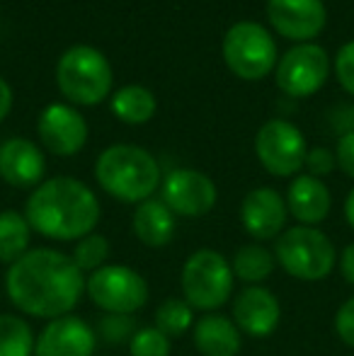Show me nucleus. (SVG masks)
I'll use <instances>...</instances> for the list:
<instances>
[{"instance_id":"nucleus-5","label":"nucleus","mask_w":354,"mask_h":356,"mask_svg":"<svg viewBox=\"0 0 354 356\" xmlns=\"http://www.w3.org/2000/svg\"><path fill=\"white\" fill-rule=\"evenodd\" d=\"M112 66L102 51L78 44L61 54L56 63V85L61 95L73 104L92 107L112 92Z\"/></svg>"},{"instance_id":"nucleus-29","label":"nucleus","mask_w":354,"mask_h":356,"mask_svg":"<svg viewBox=\"0 0 354 356\" xmlns=\"http://www.w3.org/2000/svg\"><path fill=\"white\" fill-rule=\"evenodd\" d=\"M337 160H335V153L328 148H323V145H318V148H311L306 153V163H303V168H308V175H313V177H325V175H330L332 170H335Z\"/></svg>"},{"instance_id":"nucleus-21","label":"nucleus","mask_w":354,"mask_h":356,"mask_svg":"<svg viewBox=\"0 0 354 356\" xmlns=\"http://www.w3.org/2000/svg\"><path fill=\"white\" fill-rule=\"evenodd\" d=\"M158 109L156 95L143 85H124L114 92L112 97V112L117 119H122L124 124H146L148 119H153Z\"/></svg>"},{"instance_id":"nucleus-12","label":"nucleus","mask_w":354,"mask_h":356,"mask_svg":"<svg viewBox=\"0 0 354 356\" xmlns=\"http://www.w3.org/2000/svg\"><path fill=\"white\" fill-rule=\"evenodd\" d=\"M37 134L44 148L54 155H76L88 141V124L71 104L54 102L39 114Z\"/></svg>"},{"instance_id":"nucleus-2","label":"nucleus","mask_w":354,"mask_h":356,"mask_svg":"<svg viewBox=\"0 0 354 356\" xmlns=\"http://www.w3.org/2000/svg\"><path fill=\"white\" fill-rule=\"evenodd\" d=\"M99 199L76 177H54L34 187L24 204L29 228L49 240L73 243L95 233L99 223Z\"/></svg>"},{"instance_id":"nucleus-3","label":"nucleus","mask_w":354,"mask_h":356,"mask_svg":"<svg viewBox=\"0 0 354 356\" xmlns=\"http://www.w3.org/2000/svg\"><path fill=\"white\" fill-rule=\"evenodd\" d=\"M95 179L109 197L136 207L151 199L163 182L158 160L146 148L129 143L109 145L99 153Z\"/></svg>"},{"instance_id":"nucleus-15","label":"nucleus","mask_w":354,"mask_h":356,"mask_svg":"<svg viewBox=\"0 0 354 356\" xmlns=\"http://www.w3.org/2000/svg\"><path fill=\"white\" fill-rule=\"evenodd\" d=\"M231 320L241 330V334L265 339L279 327L282 305H279L277 296L265 286H248L233 300Z\"/></svg>"},{"instance_id":"nucleus-27","label":"nucleus","mask_w":354,"mask_h":356,"mask_svg":"<svg viewBox=\"0 0 354 356\" xmlns=\"http://www.w3.org/2000/svg\"><path fill=\"white\" fill-rule=\"evenodd\" d=\"M136 330L138 327H136L134 315L104 313L102 318L97 320L95 334H97V339H102V342H107V344H127V342H131Z\"/></svg>"},{"instance_id":"nucleus-24","label":"nucleus","mask_w":354,"mask_h":356,"mask_svg":"<svg viewBox=\"0 0 354 356\" xmlns=\"http://www.w3.org/2000/svg\"><path fill=\"white\" fill-rule=\"evenodd\" d=\"M34 337L27 320L19 315H0V356H34Z\"/></svg>"},{"instance_id":"nucleus-17","label":"nucleus","mask_w":354,"mask_h":356,"mask_svg":"<svg viewBox=\"0 0 354 356\" xmlns=\"http://www.w3.org/2000/svg\"><path fill=\"white\" fill-rule=\"evenodd\" d=\"M47 172V160L37 143L10 138L0 145V177L15 189L39 187Z\"/></svg>"},{"instance_id":"nucleus-20","label":"nucleus","mask_w":354,"mask_h":356,"mask_svg":"<svg viewBox=\"0 0 354 356\" xmlns=\"http://www.w3.org/2000/svg\"><path fill=\"white\" fill-rule=\"evenodd\" d=\"M134 235L146 248H166L175 238V213L163 204V199H146L136 207L131 218Z\"/></svg>"},{"instance_id":"nucleus-6","label":"nucleus","mask_w":354,"mask_h":356,"mask_svg":"<svg viewBox=\"0 0 354 356\" xmlns=\"http://www.w3.org/2000/svg\"><path fill=\"white\" fill-rule=\"evenodd\" d=\"M233 269L231 262L216 250H197L187 257L182 267V296L192 308L204 313H216L223 303H228L233 293Z\"/></svg>"},{"instance_id":"nucleus-1","label":"nucleus","mask_w":354,"mask_h":356,"mask_svg":"<svg viewBox=\"0 0 354 356\" xmlns=\"http://www.w3.org/2000/svg\"><path fill=\"white\" fill-rule=\"evenodd\" d=\"M5 291L19 313L39 320H56L73 313L86 291V277L68 254L37 248L10 264Z\"/></svg>"},{"instance_id":"nucleus-34","label":"nucleus","mask_w":354,"mask_h":356,"mask_svg":"<svg viewBox=\"0 0 354 356\" xmlns=\"http://www.w3.org/2000/svg\"><path fill=\"white\" fill-rule=\"evenodd\" d=\"M10 109H13V90H10V85L0 78V122L8 117Z\"/></svg>"},{"instance_id":"nucleus-25","label":"nucleus","mask_w":354,"mask_h":356,"mask_svg":"<svg viewBox=\"0 0 354 356\" xmlns=\"http://www.w3.org/2000/svg\"><path fill=\"white\" fill-rule=\"evenodd\" d=\"M153 318H156L153 327H158L170 339L182 337L194 327V308L184 298H177V296H170V298L163 300L156 308Z\"/></svg>"},{"instance_id":"nucleus-10","label":"nucleus","mask_w":354,"mask_h":356,"mask_svg":"<svg viewBox=\"0 0 354 356\" xmlns=\"http://www.w3.org/2000/svg\"><path fill=\"white\" fill-rule=\"evenodd\" d=\"M277 85L291 97H308L325 85L330 75V56L318 44H298L277 63Z\"/></svg>"},{"instance_id":"nucleus-28","label":"nucleus","mask_w":354,"mask_h":356,"mask_svg":"<svg viewBox=\"0 0 354 356\" xmlns=\"http://www.w3.org/2000/svg\"><path fill=\"white\" fill-rule=\"evenodd\" d=\"M170 337H166L158 327H138L129 342L131 356H170Z\"/></svg>"},{"instance_id":"nucleus-14","label":"nucleus","mask_w":354,"mask_h":356,"mask_svg":"<svg viewBox=\"0 0 354 356\" xmlns=\"http://www.w3.org/2000/svg\"><path fill=\"white\" fill-rule=\"evenodd\" d=\"M97 334L78 315L49 320L34 344V356H92Z\"/></svg>"},{"instance_id":"nucleus-35","label":"nucleus","mask_w":354,"mask_h":356,"mask_svg":"<svg viewBox=\"0 0 354 356\" xmlns=\"http://www.w3.org/2000/svg\"><path fill=\"white\" fill-rule=\"evenodd\" d=\"M345 218H347V223L354 228V189L347 194V199H345Z\"/></svg>"},{"instance_id":"nucleus-33","label":"nucleus","mask_w":354,"mask_h":356,"mask_svg":"<svg viewBox=\"0 0 354 356\" xmlns=\"http://www.w3.org/2000/svg\"><path fill=\"white\" fill-rule=\"evenodd\" d=\"M340 272L342 277H345V282L354 286V243L347 245L345 250H342L340 254Z\"/></svg>"},{"instance_id":"nucleus-23","label":"nucleus","mask_w":354,"mask_h":356,"mask_svg":"<svg viewBox=\"0 0 354 356\" xmlns=\"http://www.w3.org/2000/svg\"><path fill=\"white\" fill-rule=\"evenodd\" d=\"M29 228L24 213L0 211V264H15L22 254L29 252Z\"/></svg>"},{"instance_id":"nucleus-9","label":"nucleus","mask_w":354,"mask_h":356,"mask_svg":"<svg viewBox=\"0 0 354 356\" xmlns=\"http://www.w3.org/2000/svg\"><path fill=\"white\" fill-rule=\"evenodd\" d=\"M255 153L274 177H293L306 163V138L287 119H269L255 136Z\"/></svg>"},{"instance_id":"nucleus-30","label":"nucleus","mask_w":354,"mask_h":356,"mask_svg":"<svg viewBox=\"0 0 354 356\" xmlns=\"http://www.w3.org/2000/svg\"><path fill=\"white\" fill-rule=\"evenodd\" d=\"M335 75L340 85L354 97V42H347L335 56Z\"/></svg>"},{"instance_id":"nucleus-32","label":"nucleus","mask_w":354,"mask_h":356,"mask_svg":"<svg viewBox=\"0 0 354 356\" xmlns=\"http://www.w3.org/2000/svg\"><path fill=\"white\" fill-rule=\"evenodd\" d=\"M335 160H337V168H340L347 177L354 179V131L340 136L337 148H335Z\"/></svg>"},{"instance_id":"nucleus-19","label":"nucleus","mask_w":354,"mask_h":356,"mask_svg":"<svg viewBox=\"0 0 354 356\" xmlns=\"http://www.w3.org/2000/svg\"><path fill=\"white\" fill-rule=\"evenodd\" d=\"M194 347L202 356H238L243 334L228 315L207 313L192 327Z\"/></svg>"},{"instance_id":"nucleus-11","label":"nucleus","mask_w":354,"mask_h":356,"mask_svg":"<svg viewBox=\"0 0 354 356\" xmlns=\"http://www.w3.org/2000/svg\"><path fill=\"white\" fill-rule=\"evenodd\" d=\"M161 199L175 216L199 218L216 207L218 192L209 175L199 172V170L179 168L172 170L161 182Z\"/></svg>"},{"instance_id":"nucleus-26","label":"nucleus","mask_w":354,"mask_h":356,"mask_svg":"<svg viewBox=\"0 0 354 356\" xmlns=\"http://www.w3.org/2000/svg\"><path fill=\"white\" fill-rule=\"evenodd\" d=\"M109 252H112V245L104 238L102 233H90L86 238H81L73 248V262L81 272H97L99 267H104Z\"/></svg>"},{"instance_id":"nucleus-13","label":"nucleus","mask_w":354,"mask_h":356,"mask_svg":"<svg viewBox=\"0 0 354 356\" xmlns=\"http://www.w3.org/2000/svg\"><path fill=\"white\" fill-rule=\"evenodd\" d=\"M267 19L282 37L308 44L325 27L323 0H267Z\"/></svg>"},{"instance_id":"nucleus-16","label":"nucleus","mask_w":354,"mask_h":356,"mask_svg":"<svg viewBox=\"0 0 354 356\" xmlns=\"http://www.w3.org/2000/svg\"><path fill=\"white\" fill-rule=\"evenodd\" d=\"M287 202L282 199V194L272 187H257L252 192L246 194L241 204V220L243 228L250 238L260 240H277L284 233L287 225Z\"/></svg>"},{"instance_id":"nucleus-8","label":"nucleus","mask_w":354,"mask_h":356,"mask_svg":"<svg viewBox=\"0 0 354 356\" xmlns=\"http://www.w3.org/2000/svg\"><path fill=\"white\" fill-rule=\"evenodd\" d=\"M86 291L102 313L134 315L148 303V282L127 264H104L86 279Z\"/></svg>"},{"instance_id":"nucleus-4","label":"nucleus","mask_w":354,"mask_h":356,"mask_svg":"<svg viewBox=\"0 0 354 356\" xmlns=\"http://www.w3.org/2000/svg\"><path fill=\"white\" fill-rule=\"evenodd\" d=\"M277 264L298 282H323L337 264L332 240L313 225H293L274 243Z\"/></svg>"},{"instance_id":"nucleus-18","label":"nucleus","mask_w":354,"mask_h":356,"mask_svg":"<svg viewBox=\"0 0 354 356\" xmlns=\"http://www.w3.org/2000/svg\"><path fill=\"white\" fill-rule=\"evenodd\" d=\"M284 202H287L289 213L298 220V225H313V228L328 218L332 207L330 189L325 187L323 179L313 177V175L293 177Z\"/></svg>"},{"instance_id":"nucleus-7","label":"nucleus","mask_w":354,"mask_h":356,"mask_svg":"<svg viewBox=\"0 0 354 356\" xmlns=\"http://www.w3.org/2000/svg\"><path fill=\"white\" fill-rule=\"evenodd\" d=\"M223 61L243 80H262L274 71L277 44L262 24L243 19L223 37Z\"/></svg>"},{"instance_id":"nucleus-22","label":"nucleus","mask_w":354,"mask_h":356,"mask_svg":"<svg viewBox=\"0 0 354 356\" xmlns=\"http://www.w3.org/2000/svg\"><path fill=\"white\" fill-rule=\"evenodd\" d=\"M274 264H277L274 252H269L267 248H262V245H257V243L238 248L231 259L233 277L246 282L248 286H260L265 279L272 277Z\"/></svg>"},{"instance_id":"nucleus-31","label":"nucleus","mask_w":354,"mask_h":356,"mask_svg":"<svg viewBox=\"0 0 354 356\" xmlns=\"http://www.w3.org/2000/svg\"><path fill=\"white\" fill-rule=\"evenodd\" d=\"M335 332L347 347L354 349V296L347 298L335 313Z\"/></svg>"}]
</instances>
